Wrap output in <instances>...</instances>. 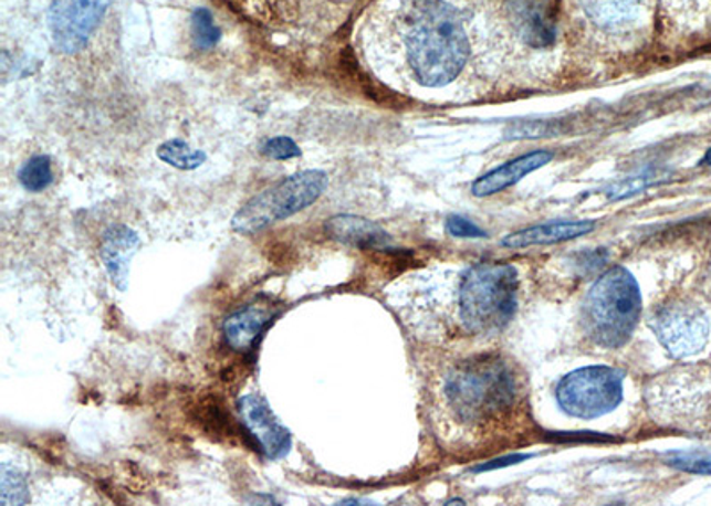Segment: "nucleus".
<instances>
[{
	"label": "nucleus",
	"mask_w": 711,
	"mask_h": 506,
	"mask_svg": "<svg viewBox=\"0 0 711 506\" xmlns=\"http://www.w3.org/2000/svg\"><path fill=\"white\" fill-rule=\"evenodd\" d=\"M324 230L331 240L354 247L386 249L391 244V236L379 224L349 213L331 218Z\"/></svg>",
	"instance_id": "obj_13"
},
{
	"label": "nucleus",
	"mask_w": 711,
	"mask_h": 506,
	"mask_svg": "<svg viewBox=\"0 0 711 506\" xmlns=\"http://www.w3.org/2000/svg\"><path fill=\"white\" fill-rule=\"evenodd\" d=\"M327 186L330 178L321 169L295 172L251 198L231 219V228L242 235L259 233L317 203Z\"/></svg>",
	"instance_id": "obj_5"
},
{
	"label": "nucleus",
	"mask_w": 711,
	"mask_h": 506,
	"mask_svg": "<svg viewBox=\"0 0 711 506\" xmlns=\"http://www.w3.org/2000/svg\"><path fill=\"white\" fill-rule=\"evenodd\" d=\"M113 0H52L49 31L55 50L75 55L86 49Z\"/></svg>",
	"instance_id": "obj_7"
},
{
	"label": "nucleus",
	"mask_w": 711,
	"mask_h": 506,
	"mask_svg": "<svg viewBox=\"0 0 711 506\" xmlns=\"http://www.w3.org/2000/svg\"><path fill=\"white\" fill-rule=\"evenodd\" d=\"M140 240L132 228L116 224L105 231L102 239L101 256L113 285L125 292L128 288L130 263L139 249Z\"/></svg>",
	"instance_id": "obj_12"
},
{
	"label": "nucleus",
	"mask_w": 711,
	"mask_h": 506,
	"mask_svg": "<svg viewBox=\"0 0 711 506\" xmlns=\"http://www.w3.org/2000/svg\"><path fill=\"white\" fill-rule=\"evenodd\" d=\"M585 10L599 25L617 28L634 22L642 8V0H584Z\"/></svg>",
	"instance_id": "obj_16"
},
{
	"label": "nucleus",
	"mask_w": 711,
	"mask_h": 506,
	"mask_svg": "<svg viewBox=\"0 0 711 506\" xmlns=\"http://www.w3.org/2000/svg\"><path fill=\"white\" fill-rule=\"evenodd\" d=\"M395 29L404 63L421 86H445L464 68L470 38L461 11L449 0H406Z\"/></svg>",
	"instance_id": "obj_1"
},
{
	"label": "nucleus",
	"mask_w": 711,
	"mask_h": 506,
	"mask_svg": "<svg viewBox=\"0 0 711 506\" xmlns=\"http://www.w3.org/2000/svg\"><path fill=\"white\" fill-rule=\"evenodd\" d=\"M704 164H707V166H711V149L708 151L707 157H704Z\"/></svg>",
	"instance_id": "obj_27"
},
{
	"label": "nucleus",
	"mask_w": 711,
	"mask_h": 506,
	"mask_svg": "<svg viewBox=\"0 0 711 506\" xmlns=\"http://www.w3.org/2000/svg\"><path fill=\"white\" fill-rule=\"evenodd\" d=\"M19 180L23 189L29 192H41L52 186L54 171H52L51 157H46V155L31 157L20 169Z\"/></svg>",
	"instance_id": "obj_18"
},
{
	"label": "nucleus",
	"mask_w": 711,
	"mask_h": 506,
	"mask_svg": "<svg viewBox=\"0 0 711 506\" xmlns=\"http://www.w3.org/2000/svg\"><path fill=\"white\" fill-rule=\"evenodd\" d=\"M666 464L667 466L675 467V470L696 473V475H711V453H671V455L666 458Z\"/></svg>",
	"instance_id": "obj_21"
},
{
	"label": "nucleus",
	"mask_w": 711,
	"mask_h": 506,
	"mask_svg": "<svg viewBox=\"0 0 711 506\" xmlns=\"http://www.w3.org/2000/svg\"><path fill=\"white\" fill-rule=\"evenodd\" d=\"M562 411L569 417L593 420L621 403L623 373L608 367H589L567 373L557 388Z\"/></svg>",
	"instance_id": "obj_6"
},
{
	"label": "nucleus",
	"mask_w": 711,
	"mask_h": 506,
	"mask_svg": "<svg viewBox=\"0 0 711 506\" xmlns=\"http://www.w3.org/2000/svg\"><path fill=\"white\" fill-rule=\"evenodd\" d=\"M260 154L272 160H291L301 157L303 151L291 137L278 136L263 140V145L260 146Z\"/></svg>",
	"instance_id": "obj_22"
},
{
	"label": "nucleus",
	"mask_w": 711,
	"mask_h": 506,
	"mask_svg": "<svg viewBox=\"0 0 711 506\" xmlns=\"http://www.w3.org/2000/svg\"><path fill=\"white\" fill-rule=\"evenodd\" d=\"M552 159L553 155L550 151H543V149L523 155L520 159L503 164L500 168L493 169L484 177L479 178L471 187V192L477 198L496 194L500 190L516 186L517 181L523 180L526 175H531L535 169L543 168Z\"/></svg>",
	"instance_id": "obj_14"
},
{
	"label": "nucleus",
	"mask_w": 711,
	"mask_h": 506,
	"mask_svg": "<svg viewBox=\"0 0 711 506\" xmlns=\"http://www.w3.org/2000/svg\"><path fill=\"white\" fill-rule=\"evenodd\" d=\"M445 397L452 411L468 423H484L499 418L516 400V380L500 358L481 356L468 359L452 370Z\"/></svg>",
	"instance_id": "obj_2"
},
{
	"label": "nucleus",
	"mask_w": 711,
	"mask_h": 506,
	"mask_svg": "<svg viewBox=\"0 0 711 506\" xmlns=\"http://www.w3.org/2000/svg\"><path fill=\"white\" fill-rule=\"evenodd\" d=\"M192 40L196 46L201 50H210L218 45L221 40V31L218 25L213 23L212 14L209 10L200 8L192 13L191 20Z\"/></svg>",
	"instance_id": "obj_20"
},
{
	"label": "nucleus",
	"mask_w": 711,
	"mask_h": 506,
	"mask_svg": "<svg viewBox=\"0 0 711 506\" xmlns=\"http://www.w3.org/2000/svg\"><path fill=\"white\" fill-rule=\"evenodd\" d=\"M517 272L502 263L475 265L462 277L459 313L468 329L493 333L508 326L517 306Z\"/></svg>",
	"instance_id": "obj_4"
},
{
	"label": "nucleus",
	"mask_w": 711,
	"mask_h": 506,
	"mask_svg": "<svg viewBox=\"0 0 711 506\" xmlns=\"http://www.w3.org/2000/svg\"><path fill=\"white\" fill-rule=\"evenodd\" d=\"M651 327L660 344L676 358L701 352L710 335L704 313L687 303L669 304L660 309L652 318Z\"/></svg>",
	"instance_id": "obj_8"
},
{
	"label": "nucleus",
	"mask_w": 711,
	"mask_h": 506,
	"mask_svg": "<svg viewBox=\"0 0 711 506\" xmlns=\"http://www.w3.org/2000/svg\"><path fill=\"white\" fill-rule=\"evenodd\" d=\"M651 177L649 175H642V177L630 178V180L621 181L617 186L610 187L608 189L607 196L611 201H619V199L628 198V196L637 194L640 190L646 189V187L651 183Z\"/></svg>",
	"instance_id": "obj_24"
},
{
	"label": "nucleus",
	"mask_w": 711,
	"mask_h": 506,
	"mask_svg": "<svg viewBox=\"0 0 711 506\" xmlns=\"http://www.w3.org/2000/svg\"><path fill=\"white\" fill-rule=\"evenodd\" d=\"M511 14L517 36L532 49H548L557 40L558 14L552 0H514Z\"/></svg>",
	"instance_id": "obj_10"
},
{
	"label": "nucleus",
	"mask_w": 711,
	"mask_h": 506,
	"mask_svg": "<svg viewBox=\"0 0 711 506\" xmlns=\"http://www.w3.org/2000/svg\"><path fill=\"white\" fill-rule=\"evenodd\" d=\"M157 157L164 164H168L171 168L180 169V171H195L201 168L207 154L200 149H192L191 146L180 139L168 140L157 148Z\"/></svg>",
	"instance_id": "obj_17"
},
{
	"label": "nucleus",
	"mask_w": 711,
	"mask_h": 506,
	"mask_svg": "<svg viewBox=\"0 0 711 506\" xmlns=\"http://www.w3.org/2000/svg\"><path fill=\"white\" fill-rule=\"evenodd\" d=\"M593 221L576 222H550L543 226L526 228L516 231L502 240L503 247L523 249L531 245H548L566 242V240L578 239L587 235L594 230Z\"/></svg>",
	"instance_id": "obj_15"
},
{
	"label": "nucleus",
	"mask_w": 711,
	"mask_h": 506,
	"mask_svg": "<svg viewBox=\"0 0 711 506\" xmlns=\"http://www.w3.org/2000/svg\"><path fill=\"white\" fill-rule=\"evenodd\" d=\"M29 502V487L25 476L13 467L2 466L0 473V503L2 505H23Z\"/></svg>",
	"instance_id": "obj_19"
},
{
	"label": "nucleus",
	"mask_w": 711,
	"mask_h": 506,
	"mask_svg": "<svg viewBox=\"0 0 711 506\" xmlns=\"http://www.w3.org/2000/svg\"><path fill=\"white\" fill-rule=\"evenodd\" d=\"M642 297L630 272L623 267L605 272L585 301V329L602 347L616 348L630 341L639 324Z\"/></svg>",
	"instance_id": "obj_3"
},
{
	"label": "nucleus",
	"mask_w": 711,
	"mask_h": 506,
	"mask_svg": "<svg viewBox=\"0 0 711 506\" xmlns=\"http://www.w3.org/2000/svg\"><path fill=\"white\" fill-rule=\"evenodd\" d=\"M338 505H372V502H362V499H345V502L338 503Z\"/></svg>",
	"instance_id": "obj_26"
},
{
	"label": "nucleus",
	"mask_w": 711,
	"mask_h": 506,
	"mask_svg": "<svg viewBox=\"0 0 711 506\" xmlns=\"http://www.w3.org/2000/svg\"><path fill=\"white\" fill-rule=\"evenodd\" d=\"M242 429L253 441L260 455L269 461H278L289 455L292 447L291 430L286 429L259 394H245L237 403Z\"/></svg>",
	"instance_id": "obj_9"
},
{
	"label": "nucleus",
	"mask_w": 711,
	"mask_h": 506,
	"mask_svg": "<svg viewBox=\"0 0 711 506\" xmlns=\"http://www.w3.org/2000/svg\"><path fill=\"white\" fill-rule=\"evenodd\" d=\"M447 231L456 239H484V236H488L485 231H482L481 228L468 221V219L461 218V215H450L447 219Z\"/></svg>",
	"instance_id": "obj_23"
},
{
	"label": "nucleus",
	"mask_w": 711,
	"mask_h": 506,
	"mask_svg": "<svg viewBox=\"0 0 711 506\" xmlns=\"http://www.w3.org/2000/svg\"><path fill=\"white\" fill-rule=\"evenodd\" d=\"M531 455H508V457L494 458V461L485 462L484 466L477 467L475 471H493L502 470V467L514 466L520 462L526 461Z\"/></svg>",
	"instance_id": "obj_25"
},
{
	"label": "nucleus",
	"mask_w": 711,
	"mask_h": 506,
	"mask_svg": "<svg viewBox=\"0 0 711 506\" xmlns=\"http://www.w3.org/2000/svg\"><path fill=\"white\" fill-rule=\"evenodd\" d=\"M276 313L259 304H250L244 308L231 313L230 317L222 324V335L228 347L236 352L251 354L259 345L265 330L271 327Z\"/></svg>",
	"instance_id": "obj_11"
}]
</instances>
